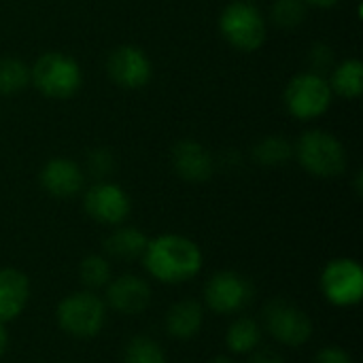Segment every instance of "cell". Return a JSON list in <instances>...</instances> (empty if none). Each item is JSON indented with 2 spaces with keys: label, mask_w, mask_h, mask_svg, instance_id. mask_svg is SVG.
Masks as SVG:
<instances>
[{
  "label": "cell",
  "mask_w": 363,
  "mask_h": 363,
  "mask_svg": "<svg viewBox=\"0 0 363 363\" xmlns=\"http://www.w3.org/2000/svg\"><path fill=\"white\" fill-rule=\"evenodd\" d=\"M106 313L108 308L104 300L96 291L83 289L62 298L55 308V321L66 336L89 340L104 330Z\"/></svg>",
  "instance_id": "cell-5"
},
{
  "label": "cell",
  "mask_w": 363,
  "mask_h": 363,
  "mask_svg": "<svg viewBox=\"0 0 363 363\" xmlns=\"http://www.w3.org/2000/svg\"><path fill=\"white\" fill-rule=\"evenodd\" d=\"M147 234L134 225H115V230L104 238L102 249L104 255L113 259H123V262H134L140 259L145 249H147Z\"/></svg>",
  "instance_id": "cell-17"
},
{
  "label": "cell",
  "mask_w": 363,
  "mask_h": 363,
  "mask_svg": "<svg viewBox=\"0 0 363 363\" xmlns=\"http://www.w3.org/2000/svg\"><path fill=\"white\" fill-rule=\"evenodd\" d=\"M264 328L253 317H238L225 332V347L234 355H249L262 345Z\"/></svg>",
  "instance_id": "cell-19"
},
{
  "label": "cell",
  "mask_w": 363,
  "mask_h": 363,
  "mask_svg": "<svg viewBox=\"0 0 363 363\" xmlns=\"http://www.w3.org/2000/svg\"><path fill=\"white\" fill-rule=\"evenodd\" d=\"M323 298L338 308L357 306L363 298V268L353 257H336L325 264L319 277Z\"/></svg>",
  "instance_id": "cell-8"
},
{
  "label": "cell",
  "mask_w": 363,
  "mask_h": 363,
  "mask_svg": "<svg viewBox=\"0 0 363 363\" xmlns=\"http://www.w3.org/2000/svg\"><path fill=\"white\" fill-rule=\"evenodd\" d=\"M291 157H294V143L281 134H270V136L257 140V145L253 147L255 164L266 166V168L285 166Z\"/></svg>",
  "instance_id": "cell-20"
},
{
  "label": "cell",
  "mask_w": 363,
  "mask_h": 363,
  "mask_svg": "<svg viewBox=\"0 0 363 363\" xmlns=\"http://www.w3.org/2000/svg\"><path fill=\"white\" fill-rule=\"evenodd\" d=\"M30 85L47 98L68 100L83 85V68L64 51H45L30 66Z\"/></svg>",
  "instance_id": "cell-3"
},
{
  "label": "cell",
  "mask_w": 363,
  "mask_h": 363,
  "mask_svg": "<svg viewBox=\"0 0 363 363\" xmlns=\"http://www.w3.org/2000/svg\"><path fill=\"white\" fill-rule=\"evenodd\" d=\"M308 4L304 0H274L270 6V19L283 30H294L304 23Z\"/></svg>",
  "instance_id": "cell-24"
},
{
  "label": "cell",
  "mask_w": 363,
  "mask_h": 363,
  "mask_svg": "<svg viewBox=\"0 0 363 363\" xmlns=\"http://www.w3.org/2000/svg\"><path fill=\"white\" fill-rule=\"evenodd\" d=\"M83 208L100 225H121L130 217L132 200L128 191L113 181H96L83 194Z\"/></svg>",
  "instance_id": "cell-10"
},
{
  "label": "cell",
  "mask_w": 363,
  "mask_h": 363,
  "mask_svg": "<svg viewBox=\"0 0 363 363\" xmlns=\"http://www.w3.org/2000/svg\"><path fill=\"white\" fill-rule=\"evenodd\" d=\"M249 362L247 363H285V359L272 351V349H255L253 353H249Z\"/></svg>",
  "instance_id": "cell-28"
},
{
  "label": "cell",
  "mask_w": 363,
  "mask_h": 363,
  "mask_svg": "<svg viewBox=\"0 0 363 363\" xmlns=\"http://www.w3.org/2000/svg\"><path fill=\"white\" fill-rule=\"evenodd\" d=\"M151 296H153L151 285L143 277L121 274V277L108 281V285L104 287L102 300H104L106 308H111L119 315H125V317H134L149 308Z\"/></svg>",
  "instance_id": "cell-12"
},
{
  "label": "cell",
  "mask_w": 363,
  "mask_h": 363,
  "mask_svg": "<svg viewBox=\"0 0 363 363\" xmlns=\"http://www.w3.org/2000/svg\"><path fill=\"white\" fill-rule=\"evenodd\" d=\"M208 363H236L230 355H217V357H213Z\"/></svg>",
  "instance_id": "cell-31"
},
{
  "label": "cell",
  "mask_w": 363,
  "mask_h": 363,
  "mask_svg": "<svg viewBox=\"0 0 363 363\" xmlns=\"http://www.w3.org/2000/svg\"><path fill=\"white\" fill-rule=\"evenodd\" d=\"M219 32L223 40L242 53H253L268 38V21L255 2L232 0L219 15Z\"/></svg>",
  "instance_id": "cell-4"
},
{
  "label": "cell",
  "mask_w": 363,
  "mask_h": 363,
  "mask_svg": "<svg viewBox=\"0 0 363 363\" xmlns=\"http://www.w3.org/2000/svg\"><path fill=\"white\" fill-rule=\"evenodd\" d=\"M79 279L85 289H104L113 279V270L106 255H85L79 264Z\"/></svg>",
  "instance_id": "cell-22"
},
{
  "label": "cell",
  "mask_w": 363,
  "mask_h": 363,
  "mask_svg": "<svg viewBox=\"0 0 363 363\" xmlns=\"http://www.w3.org/2000/svg\"><path fill=\"white\" fill-rule=\"evenodd\" d=\"M315 363H353V357L351 353H347V349L338 345H328L315 355Z\"/></svg>",
  "instance_id": "cell-27"
},
{
  "label": "cell",
  "mask_w": 363,
  "mask_h": 363,
  "mask_svg": "<svg viewBox=\"0 0 363 363\" xmlns=\"http://www.w3.org/2000/svg\"><path fill=\"white\" fill-rule=\"evenodd\" d=\"M294 157L317 179H336L347 170L349 157L342 140L321 128L306 130L294 145Z\"/></svg>",
  "instance_id": "cell-2"
},
{
  "label": "cell",
  "mask_w": 363,
  "mask_h": 363,
  "mask_svg": "<svg viewBox=\"0 0 363 363\" xmlns=\"http://www.w3.org/2000/svg\"><path fill=\"white\" fill-rule=\"evenodd\" d=\"M123 363H168L166 353L151 336H134L123 349Z\"/></svg>",
  "instance_id": "cell-23"
},
{
  "label": "cell",
  "mask_w": 363,
  "mask_h": 363,
  "mask_svg": "<svg viewBox=\"0 0 363 363\" xmlns=\"http://www.w3.org/2000/svg\"><path fill=\"white\" fill-rule=\"evenodd\" d=\"M30 85V66L19 57H0V96H15Z\"/></svg>",
  "instance_id": "cell-21"
},
{
  "label": "cell",
  "mask_w": 363,
  "mask_h": 363,
  "mask_svg": "<svg viewBox=\"0 0 363 363\" xmlns=\"http://www.w3.org/2000/svg\"><path fill=\"white\" fill-rule=\"evenodd\" d=\"M330 87L334 96L347 98V100H355L359 98L363 91V64L357 57H349L342 60L338 64H334L332 74H330Z\"/></svg>",
  "instance_id": "cell-18"
},
{
  "label": "cell",
  "mask_w": 363,
  "mask_h": 363,
  "mask_svg": "<svg viewBox=\"0 0 363 363\" xmlns=\"http://www.w3.org/2000/svg\"><path fill=\"white\" fill-rule=\"evenodd\" d=\"M247 2H255V0H247Z\"/></svg>",
  "instance_id": "cell-32"
},
{
  "label": "cell",
  "mask_w": 363,
  "mask_h": 363,
  "mask_svg": "<svg viewBox=\"0 0 363 363\" xmlns=\"http://www.w3.org/2000/svg\"><path fill=\"white\" fill-rule=\"evenodd\" d=\"M308 64H311L308 70L319 72V74H325L328 70H332L334 68V51H332V47L325 45V43L313 45L311 51H308Z\"/></svg>",
  "instance_id": "cell-26"
},
{
  "label": "cell",
  "mask_w": 363,
  "mask_h": 363,
  "mask_svg": "<svg viewBox=\"0 0 363 363\" xmlns=\"http://www.w3.org/2000/svg\"><path fill=\"white\" fill-rule=\"evenodd\" d=\"M304 2L315 9H332V6L340 4V0H304Z\"/></svg>",
  "instance_id": "cell-29"
},
{
  "label": "cell",
  "mask_w": 363,
  "mask_h": 363,
  "mask_svg": "<svg viewBox=\"0 0 363 363\" xmlns=\"http://www.w3.org/2000/svg\"><path fill=\"white\" fill-rule=\"evenodd\" d=\"M253 298V283L236 270H219L204 285V304L215 315L242 313Z\"/></svg>",
  "instance_id": "cell-9"
},
{
  "label": "cell",
  "mask_w": 363,
  "mask_h": 363,
  "mask_svg": "<svg viewBox=\"0 0 363 363\" xmlns=\"http://www.w3.org/2000/svg\"><path fill=\"white\" fill-rule=\"evenodd\" d=\"M30 279L17 268H0V323L15 321L30 302Z\"/></svg>",
  "instance_id": "cell-15"
},
{
  "label": "cell",
  "mask_w": 363,
  "mask_h": 363,
  "mask_svg": "<svg viewBox=\"0 0 363 363\" xmlns=\"http://www.w3.org/2000/svg\"><path fill=\"white\" fill-rule=\"evenodd\" d=\"M6 347H9V334H6V328L0 323V357L6 353Z\"/></svg>",
  "instance_id": "cell-30"
},
{
  "label": "cell",
  "mask_w": 363,
  "mask_h": 363,
  "mask_svg": "<svg viewBox=\"0 0 363 363\" xmlns=\"http://www.w3.org/2000/svg\"><path fill=\"white\" fill-rule=\"evenodd\" d=\"M87 170L98 181H106L115 172V155L108 149H94L87 155Z\"/></svg>",
  "instance_id": "cell-25"
},
{
  "label": "cell",
  "mask_w": 363,
  "mask_h": 363,
  "mask_svg": "<svg viewBox=\"0 0 363 363\" xmlns=\"http://www.w3.org/2000/svg\"><path fill=\"white\" fill-rule=\"evenodd\" d=\"M264 330L283 347H304L315 332L308 313L283 298H274L264 306Z\"/></svg>",
  "instance_id": "cell-7"
},
{
  "label": "cell",
  "mask_w": 363,
  "mask_h": 363,
  "mask_svg": "<svg viewBox=\"0 0 363 363\" xmlns=\"http://www.w3.org/2000/svg\"><path fill=\"white\" fill-rule=\"evenodd\" d=\"M106 74L121 89H143L153 79V62L143 47L119 45L106 60Z\"/></svg>",
  "instance_id": "cell-11"
},
{
  "label": "cell",
  "mask_w": 363,
  "mask_h": 363,
  "mask_svg": "<svg viewBox=\"0 0 363 363\" xmlns=\"http://www.w3.org/2000/svg\"><path fill=\"white\" fill-rule=\"evenodd\" d=\"M283 102L294 119L313 121L330 111L334 94L325 74L304 70L289 79L283 91Z\"/></svg>",
  "instance_id": "cell-6"
},
{
  "label": "cell",
  "mask_w": 363,
  "mask_h": 363,
  "mask_svg": "<svg viewBox=\"0 0 363 363\" xmlns=\"http://www.w3.org/2000/svg\"><path fill=\"white\" fill-rule=\"evenodd\" d=\"M147 274L164 285H181L196 279L204 266L198 242L181 234H160L149 238L140 257Z\"/></svg>",
  "instance_id": "cell-1"
},
{
  "label": "cell",
  "mask_w": 363,
  "mask_h": 363,
  "mask_svg": "<svg viewBox=\"0 0 363 363\" xmlns=\"http://www.w3.org/2000/svg\"><path fill=\"white\" fill-rule=\"evenodd\" d=\"M40 187L57 200L72 198L85 187V170L70 157H51L38 172Z\"/></svg>",
  "instance_id": "cell-13"
},
{
  "label": "cell",
  "mask_w": 363,
  "mask_h": 363,
  "mask_svg": "<svg viewBox=\"0 0 363 363\" xmlns=\"http://www.w3.org/2000/svg\"><path fill=\"white\" fill-rule=\"evenodd\" d=\"M170 164L174 172L187 183H204L215 172V157L211 151L191 138H183L172 147Z\"/></svg>",
  "instance_id": "cell-14"
},
{
  "label": "cell",
  "mask_w": 363,
  "mask_h": 363,
  "mask_svg": "<svg viewBox=\"0 0 363 363\" xmlns=\"http://www.w3.org/2000/svg\"><path fill=\"white\" fill-rule=\"evenodd\" d=\"M204 325V306L198 300H179L166 313V332L177 340H191Z\"/></svg>",
  "instance_id": "cell-16"
}]
</instances>
